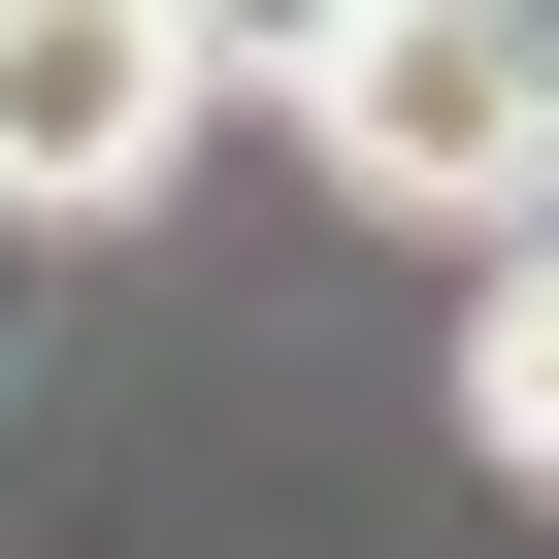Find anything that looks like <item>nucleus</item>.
<instances>
[{
    "instance_id": "nucleus-1",
    "label": "nucleus",
    "mask_w": 559,
    "mask_h": 559,
    "mask_svg": "<svg viewBox=\"0 0 559 559\" xmlns=\"http://www.w3.org/2000/svg\"><path fill=\"white\" fill-rule=\"evenodd\" d=\"M230 67H297V132L395 198V230H559V34H493V0H297V34H230Z\"/></svg>"
},
{
    "instance_id": "nucleus-2",
    "label": "nucleus",
    "mask_w": 559,
    "mask_h": 559,
    "mask_svg": "<svg viewBox=\"0 0 559 559\" xmlns=\"http://www.w3.org/2000/svg\"><path fill=\"white\" fill-rule=\"evenodd\" d=\"M198 67H230V34H165V0H0V230L165 198V165H198Z\"/></svg>"
},
{
    "instance_id": "nucleus-3",
    "label": "nucleus",
    "mask_w": 559,
    "mask_h": 559,
    "mask_svg": "<svg viewBox=\"0 0 559 559\" xmlns=\"http://www.w3.org/2000/svg\"><path fill=\"white\" fill-rule=\"evenodd\" d=\"M461 428H493V461L559 493V230H526V263H493V297H461Z\"/></svg>"
}]
</instances>
